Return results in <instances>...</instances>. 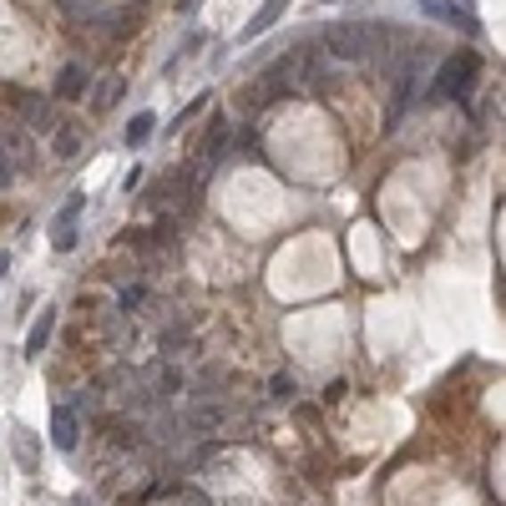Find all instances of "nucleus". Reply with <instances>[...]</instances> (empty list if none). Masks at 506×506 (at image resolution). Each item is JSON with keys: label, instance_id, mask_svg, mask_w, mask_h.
<instances>
[{"label": "nucleus", "instance_id": "obj_1", "mask_svg": "<svg viewBox=\"0 0 506 506\" xmlns=\"http://www.w3.org/2000/svg\"><path fill=\"white\" fill-rule=\"evenodd\" d=\"M390 26H364V20H345L324 31V56L330 61H345V66H360V61H375L380 46H385Z\"/></svg>", "mask_w": 506, "mask_h": 506}, {"label": "nucleus", "instance_id": "obj_2", "mask_svg": "<svg viewBox=\"0 0 506 506\" xmlns=\"http://www.w3.org/2000/svg\"><path fill=\"white\" fill-rule=\"evenodd\" d=\"M476 81H481V56L471 46H461L441 61V71L430 81V102H466Z\"/></svg>", "mask_w": 506, "mask_h": 506}, {"label": "nucleus", "instance_id": "obj_3", "mask_svg": "<svg viewBox=\"0 0 506 506\" xmlns=\"http://www.w3.org/2000/svg\"><path fill=\"white\" fill-rule=\"evenodd\" d=\"M81 213H86V192H71V198L56 208V218H51V249H56V253H71V249H77Z\"/></svg>", "mask_w": 506, "mask_h": 506}, {"label": "nucleus", "instance_id": "obj_4", "mask_svg": "<svg viewBox=\"0 0 506 506\" xmlns=\"http://www.w3.org/2000/svg\"><path fill=\"white\" fill-rule=\"evenodd\" d=\"M420 16L441 20V26H456L466 36H481V20H476L471 5H461V0H420Z\"/></svg>", "mask_w": 506, "mask_h": 506}, {"label": "nucleus", "instance_id": "obj_5", "mask_svg": "<svg viewBox=\"0 0 506 506\" xmlns=\"http://www.w3.org/2000/svg\"><path fill=\"white\" fill-rule=\"evenodd\" d=\"M77 441H81L77 405H71V400H56V405H51V445H56L61 456H71V451H77Z\"/></svg>", "mask_w": 506, "mask_h": 506}, {"label": "nucleus", "instance_id": "obj_6", "mask_svg": "<svg viewBox=\"0 0 506 506\" xmlns=\"http://www.w3.org/2000/svg\"><path fill=\"white\" fill-rule=\"evenodd\" d=\"M228 132H233V126H228V117H213L203 147H198V167H203V173H213V167L228 158Z\"/></svg>", "mask_w": 506, "mask_h": 506}, {"label": "nucleus", "instance_id": "obj_7", "mask_svg": "<svg viewBox=\"0 0 506 506\" xmlns=\"http://www.w3.org/2000/svg\"><path fill=\"white\" fill-rule=\"evenodd\" d=\"M86 86H92V71H86L81 61H66L61 77H56V86H51V96H56V102H81Z\"/></svg>", "mask_w": 506, "mask_h": 506}, {"label": "nucleus", "instance_id": "obj_8", "mask_svg": "<svg viewBox=\"0 0 506 506\" xmlns=\"http://www.w3.org/2000/svg\"><path fill=\"white\" fill-rule=\"evenodd\" d=\"M11 117H16V122H26V126H51V102L46 96H36V92H11Z\"/></svg>", "mask_w": 506, "mask_h": 506}, {"label": "nucleus", "instance_id": "obj_9", "mask_svg": "<svg viewBox=\"0 0 506 506\" xmlns=\"http://www.w3.org/2000/svg\"><path fill=\"white\" fill-rule=\"evenodd\" d=\"M284 11H289V0H264L258 11H253V20L243 26V41H258V36H269L279 20H284Z\"/></svg>", "mask_w": 506, "mask_h": 506}, {"label": "nucleus", "instance_id": "obj_10", "mask_svg": "<svg viewBox=\"0 0 506 506\" xmlns=\"http://www.w3.org/2000/svg\"><path fill=\"white\" fill-rule=\"evenodd\" d=\"M51 334H56V309H41L31 324V334H26V360H41L51 345Z\"/></svg>", "mask_w": 506, "mask_h": 506}, {"label": "nucleus", "instance_id": "obj_11", "mask_svg": "<svg viewBox=\"0 0 506 506\" xmlns=\"http://www.w3.org/2000/svg\"><path fill=\"white\" fill-rule=\"evenodd\" d=\"M51 158L56 162H77L81 158V132L77 126H51Z\"/></svg>", "mask_w": 506, "mask_h": 506}, {"label": "nucleus", "instance_id": "obj_12", "mask_svg": "<svg viewBox=\"0 0 506 506\" xmlns=\"http://www.w3.org/2000/svg\"><path fill=\"white\" fill-rule=\"evenodd\" d=\"M152 132H158V117H152V111H132V122H126L122 143H126V147H147V143H152Z\"/></svg>", "mask_w": 506, "mask_h": 506}, {"label": "nucleus", "instance_id": "obj_13", "mask_svg": "<svg viewBox=\"0 0 506 506\" xmlns=\"http://www.w3.org/2000/svg\"><path fill=\"white\" fill-rule=\"evenodd\" d=\"M122 92H126V81L122 77H107L102 86L92 92V117H102V111H111L117 102H122Z\"/></svg>", "mask_w": 506, "mask_h": 506}, {"label": "nucleus", "instance_id": "obj_14", "mask_svg": "<svg viewBox=\"0 0 506 506\" xmlns=\"http://www.w3.org/2000/svg\"><path fill=\"white\" fill-rule=\"evenodd\" d=\"M102 5H107V0H56V11H61L66 20H77V26H86Z\"/></svg>", "mask_w": 506, "mask_h": 506}, {"label": "nucleus", "instance_id": "obj_15", "mask_svg": "<svg viewBox=\"0 0 506 506\" xmlns=\"http://www.w3.org/2000/svg\"><path fill=\"white\" fill-rule=\"evenodd\" d=\"M203 107H208V92H203V96H192V102H188V111H177V117H173V132H183V126H188V122H192V117H198Z\"/></svg>", "mask_w": 506, "mask_h": 506}, {"label": "nucleus", "instance_id": "obj_16", "mask_svg": "<svg viewBox=\"0 0 506 506\" xmlns=\"http://www.w3.org/2000/svg\"><path fill=\"white\" fill-rule=\"evenodd\" d=\"M143 299H147V289H122L117 309H122V314H132V309H143Z\"/></svg>", "mask_w": 506, "mask_h": 506}, {"label": "nucleus", "instance_id": "obj_17", "mask_svg": "<svg viewBox=\"0 0 506 506\" xmlns=\"http://www.w3.org/2000/svg\"><path fill=\"white\" fill-rule=\"evenodd\" d=\"M11 183H16V162H11V152H5V147H0V192L11 188Z\"/></svg>", "mask_w": 506, "mask_h": 506}, {"label": "nucleus", "instance_id": "obj_18", "mask_svg": "<svg viewBox=\"0 0 506 506\" xmlns=\"http://www.w3.org/2000/svg\"><path fill=\"white\" fill-rule=\"evenodd\" d=\"M269 390H273V400H294V390H299V385H294L289 375H273V385H269Z\"/></svg>", "mask_w": 506, "mask_h": 506}, {"label": "nucleus", "instance_id": "obj_19", "mask_svg": "<svg viewBox=\"0 0 506 506\" xmlns=\"http://www.w3.org/2000/svg\"><path fill=\"white\" fill-rule=\"evenodd\" d=\"M198 5H203V0H177V11H183V16H192Z\"/></svg>", "mask_w": 506, "mask_h": 506}, {"label": "nucleus", "instance_id": "obj_20", "mask_svg": "<svg viewBox=\"0 0 506 506\" xmlns=\"http://www.w3.org/2000/svg\"><path fill=\"white\" fill-rule=\"evenodd\" d=\"M5 273H11V253H0V284H5Z\"/></svg>", "mask_w": 506, "mask_h": 506}]
</instances>
